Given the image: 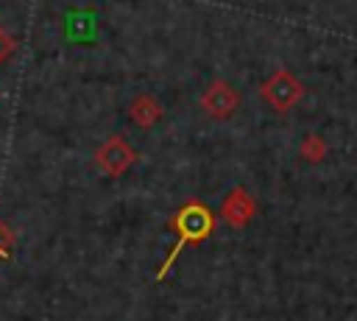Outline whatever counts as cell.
Segmentation results:
<instances>
[{
  "label": "cell",
  "mask_w": 357,
  "mask_h": 321,
  "mask_svg": "<svg viewBox=\"0 0 357 321\" xmlns=\"http://www.w3.org/2000/svg\"><path fill=\"white\" fill-rule=\"evenodd\" d=\"M162 114H165V109H162V103H159L151 92H142V95H137V98L128 103V117H131V123L139 126V128L156 126V123L162 120Z\"/></svg>",
  "instance_id": "6"
},
{
  "label": "cell",
  "mask_w": 357,
  "mask_h": 321,
  "mask_svg": "<svg viewBox=\"0 0 357 321\" xmlns=\"http://www.w3.org/2000/svg\"><path fill=\"white\" fill-rule=\"evenodd\" d=\"M11 53H14V39H11V36H6V33H3V28H0V64H3Z\"/></svg>",
  "instance_id": "9"
},
{
  "label": "cell",
  "mask_w": 357,
  "mask_h": 321,
  "mask_svg": "<svg viewBox=\"0 0 357 321\" xmlns=\"http://www.w3.org/2000/svg\"><path fill=\"white\" fill-rule=\"evenodd\" d=\"M6 257H11V234H8V229L0 223V260H6Z\"/></svg>",
  "instance_id": "8"
},
{
  "label": "cell",
  "mask_w": 357,
  "mask_h": 321,
  "mask_svg": "<svg viewBox=\"0 0 357 321\" xmlns=\"http://www.w3.org/2000/svg\"><path fill=\"white\" fill-rule=\"evenodd\" d=\"M259 95H262V100L273 109V112H290L298 100H301V95H304V87H301V81L296 78V73H290V70H276L262 87H259Z\"/></svg>",
  "instance_id": "2"
},
{
  "label": "cell",
  "mask_w": 357,
  "mask_h": 321,
  "mask_svg": "<svg viewBox=\"0 0 357 321\" xmlns=\"http://www.w3.org/2000/svg\"><path fill=\"white\" fill-rule=\"evenodd\" d=\"M170 226L176 229V243H173V248H170L167 260L159 265L156 279H165V276H167L170 265L176 262V257L181 254V248H184V246H190V243H201V240H206V237L212 234V229H215V218H212V212H209V207H206V204L190 201V204H184V207L173 215Z\"/></svg>",
  "instance_id": "1"
},
{
  "label": "cell",
  "mask_w": 357,
  "mask_h": 321,
  "mask_svg": "<svg viewBox=\"0 0 357 321\" xmlns=\"http://www.w3.org/2000/svg\"><path fill=\"white\" fill-rule=\"evenodd\" d=\"M254 212H257V204H254V198H251L243 187H234V190L223 198V207H220L223 221H226L229 226H234V229H245V223L254 218Z\"/></svg>",
  "instance_id": "5"
},
{
  "label": "cell",
  "mask_w": 357,
  "mask_h": 321,
  "mask_svg": "<svg viewBox=\"0 0 357 321\" xmlns=\"http://www.w3.org/2000/svg\"><path fill=\"white\" fill-rule=\"evenodd\" d=\"M198 106L212 120H229L240 109V89L223 78H215L198 98Z\"/></svg>",
  "instance_id": "3"
},
{
  "label": "cell",
  "mask_w": 357,
  "mask_h": 321,
  "mask_svg": "<svg viewBox=\"0 0 357 321\" xmlns=\"http://www.w3.org/2000/svg\"><path fill=\"white\" fill-rule=\"evenodd\" d=\"M324 154H326L324 140H321L318 134H307V137H304V145H301V156H304L307 162H321Z\"/></svg>",
  "instance_id": "7"
},
{
  "label": "cell",
  "mask_w": 357,
  "mask_h": 321,
  "mask_svg": "<svg viewBox=\"0 0 357 321\" xmlns=\"http://www.w3.org/2000/svg\"><path fill=\"white\" fill-rule=\"evenodd\" d=\"M95 159H98V165H100V170L106 173V176H123L134 162H137V151L123 140V137H109L100 148H98V154H95Z\"/></svg>",
  "instance_id": "4"
}]
</instances>
